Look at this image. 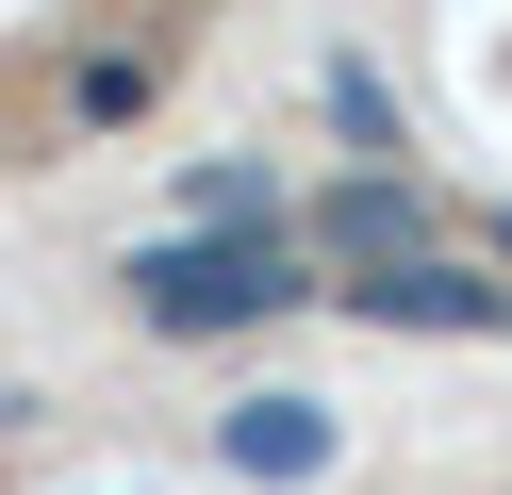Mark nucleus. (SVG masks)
I'll return each instance as SVG.
<instances>
[{
	"label": "nucleus",
	"mask_w": 512,
	"mask_h": 495,
	"mask_svg": "<svg viewBox=\"0 0 512 495\" xmlns=\"http://www.w3.org/2000/svg\"><path fill=\"white\" fill-rule=\"evenodd\" d=\"M298 297H331L281 231H182V248H149L133 264V314L149 330H265V314H298Z\"/></svg>",
	"instance_id": "nucleus-1"
},
{
	"label": "nucleus",
	"mask_w": 512,
	"mask_h": 495,
	"mask_svg": "<svg viewBox=\"0 0 512 495\" xmlns=\"http://www.w3.org/2000/svg\"><path fill=\"white\" fill-rule=\"evenodd\" d=\"M314 264H331V281L430 264V198H413V182H380V165H364V182H331V198H314Z\"/></svg>",
	"instance_id": "nucleus-2"
},
{
	"label": "nucleus",
	"mask_w": 512,
	"mask_h": 495,
	"mask_svg": "<svg viewBox=\"0 0 512 495\" xmlns=\"http://www.w3.org/2000/svg\"><path fill=\"white\" fill-rule=\"evenodd\" d=\"M215 462H232V479H314V462H331V396H248V413L215 429Z\"/></svg>",
	"instance_id": "nucleus-3"
},
{
	"label": "nucleus",
	"mask_w": 512,
	"mask_h": 495,
	"mask_svg": "<svg viewBox=\"0 0 512 495\" xmlns=\"http://www.w3.org/2000/svg\"><path fill=\"white\" fill-rule=\"evenodd\" d=\"M149 99H166V50H149V33H133V50H83V66H67V116H83V132L149 116Z\"/></svg>",
	"instance_id": "nucleus-4"
},
{
	"label": "nucleus",
	"mask_w": 512,
	"mask_h": 495,
	"mask_svg": "<svg viewBox=\"0 0 512 495\" xmlns=\"http://www.w3.org/2000/svg\"><path fill=\"white\" fill-rule=\"evenodd\" d=\"M331 116L364 132V149H397V83H380V66H331Z\"/></svg>",
	"instance_id": "nucleus-5"
},
{
	"label": "nucleus",
	"mask_w": 512,
	"mask_h": 495,
	"mask_svg": "<svg viewBox=\"0 0 512 495\" xmlns=\"http://www.w3.org/2000/svg\"><path fill=\"white\" fill-rule=\"evenodd\" d=\"M479 248H512V215H496V231H479Z\"/></svg>",
	"instance_id": "nucleus-6"
}]
</instances>
